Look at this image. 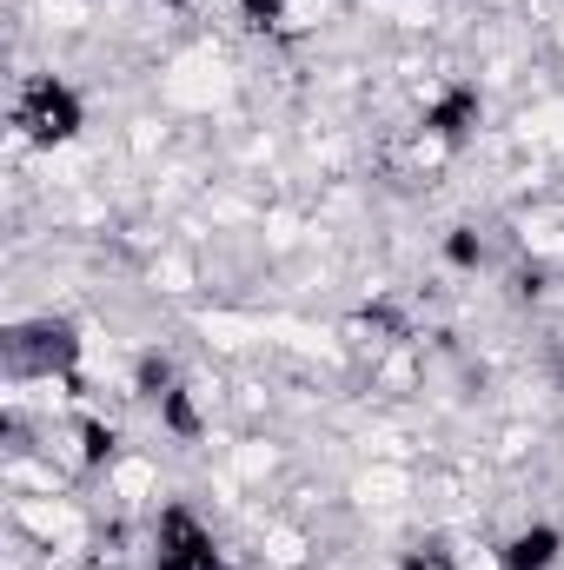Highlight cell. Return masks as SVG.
I'll return each mask as SVG.
<instances>
[{
    "instance_id": "obj_1",
    "label": "cell",
    "mask_w": 564,
    "mask_h": 570,
    "mask_svg": "<svg viewBox=\"0 0 564 570\" xmlns=\"http://www.w3.org/2000/svg\"><path fill=\"white\" fill-rule=\"evenodd\" d=\"M13 127H20L27 140H40V146H60V140H74V127H80V107H74V94H67L54 73H40V80H27V87H20Z\"/></svg>"
},
{
    "instance_id": "obj_2",
    "label": "cell",
    "mask_w": 564,
    "mask_h": 570,
    "mask_svg": "<svg viewBox=\"0 0 564 570\" xmlns=\"http://www.w3.org/2000/svg\"><path fill=\"white\" fill-rule=\"evenodd\" d=\"M558 564V531L538 524V531H518L512 551H505V570H552Z\"/></svg>"
}]
</instances>
